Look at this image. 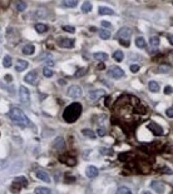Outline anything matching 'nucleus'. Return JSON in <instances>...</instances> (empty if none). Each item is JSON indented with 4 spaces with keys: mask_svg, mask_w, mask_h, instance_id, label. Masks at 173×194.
Returning a JSON list of instances; mask_svg holds the SVG:
<instances>
[{
    "mask_svg": "<svg viewBox=\"0 0 173 194\" xmlns=\"http://www.w3.org/2000/svg\"><path fill=\"white\" fill-rule=\"evenodd\" d=\"M148 88H149V90L153 92V93H158V92H159V85H158V83L154 81V80H151V81L148 83Z\"/></svg>",
    "mask_w": 173,
    "mask_h": 194,
    "instance_id": "4be33fe9",
    "label": "nucleus"
},
{
    "mask_svg": "<svg viewBox=\"0 0 173 194\" xmlns=\"http://www.w3.org/2000/svg\"><path fill=\"white\" fill-rule=\"evenodd\" d=\"M51 190L49 188H45V187H38L35 188V194H50Z\"/></svg>",
    "mask_w": 173,
    "mask_h": 194,
    "instance_id": "a878e982",
    "label": "nucleus"
},
{
    "mask_svg": "<svg viewBox=\"0 0 173 194\" xmlns=\"http://www.w3.org/2000/svg\"><path fill=\"white\" fill-rule=\"evenodd\" d=\"M64 144H65V141L63 139V137H56L53 141V148L56 150H60V149L64 148Z\"/></svg>",
    "mask_w": 173,
    "mask_h": 194,
    "instance_id": "9b49d317",
    "label": "nucleus"
},
{
    "mask_svg": "<svg viewBox=\"0 0 173 194\" xmlns=\"http://www.w3.org/2000/svg\"><path fill=\"white\" fill-rule=\"evenodd\" d=\"M34 27H35V30L38 31V33H40V34L46 33V31H48V25H46V24H41V23H38V24H35Z\"/></svg>",
    "mask_w": 173,
    "mask_h": 194,
    "instance_id": "6ab92c4d",
    "label": "nucleus"
},
{
    "mask_svg": "<svg viewBox=\"0 0 173 194\" xmlns=\"http://www.w3.org/2000/svg\"><path fill=\"white\" fill-rule=\"evenodd\" d=\"M108 75L113 78V79H120V78L124 76V71L119 66H112L108 70Z\"/></svg>",
    "mask_w": 173,
    "mask_h": 194,
    "instance_id": "7ed1b4c3",
    "label": "nucleus"
},
{
    "mask_svg": "<svg viewBox=\"0 0 173 194\" xmlns=\"http://www.w3.org/2000/svg\"><path fill=\"white\" fill-rule=\"evenodd\" d=\"M149 43H151L152 46H154V48H156V46L159 45V38H158V36H151Z\"/></svg>",
    "mask_w": 173,
    "mask_h": 194,
    "instance_id": "7c9ffc66",
    "label": "nucleus"
},
{
    "mask_svg": "<svg viewBox=\"0 0 173 194\" xmlns=\"http://www.w3.org/2000/svg\"><path fill=\"white\" fill-rule=\"evenodd\" d=\"M29 66V63L27 60H18L17 65H15V70L17 71H23Z\"/></svg>",
    "mask_w": 173,
    "mask_h": 194,
    "instance_id": "ddd939ff",
    "label": "nucleus"
},
{
    "mask_svg": "<svg viewBox=\"0 0 173 194\" xmlns=\"http://www.w3.org/2000/svg\"><path fill=\"white\" fill-rule=\"evenodd\" d=\"M117 35H118L119 40H128L130 38V35H132V30L129 28H122V29H119Z\"/></svg>",
    "mask_w": 173,
    "mask_h": 194,
    "instance_id": "6e6552de",
    "label": "nucleus"
},
{
    "mask_svg": "<svg viewBox=\"0 0 173 194\" xmlns=\"http://www.w3.org/2000/svg\"><path fill=\"white\" fill-rule=\"evenodd\" d=\"M3 65L5 68H10L12 66V58H10L9 55H5L4 59H3Z\"/></svg>",
    "mask_w": 173,
    "mask_h": 194,
    "instance_id": "c756f323",
    "label": "nucleus"
},
{
    "mask_svg": "<svg viewBox=\"0 0 173 194\" xmlns=\"http://www.w3.org/2000/svg\"><path fill=\"white\" fill-rule=\"evenodd\" d=\"M62 5L64 8H75L78 5V0H63Z\"/></svg>",
    "mask_w": 173,
    "mask_h": 194,
    "instance_id": "a211bd4d",
    "label": "nucleus"
},
{
    "mask_svg": "<svg viewBox=\"0 0 173 194\" xmlns=\"http://www.w3.org/2000/svg\"><path fill=\"white\" fill-rule=\"evenodd\" d=\"M82 134L85 135V137L89 138V139H96V138H97L96 133H94L93 130H90V129H83V130H82Z\"/></svg>",
    "mask_w": 173,
    "mask_h": 194,
    "instance_id": "5701e85b",
    "label": "nucleus"
},
{
    "mask_svg": "<svg viewBox=\"0 0 173 194\" xmlns=\"http://www.w3.org/2000/svg\"><path fill=\"white\" fill-rule=\"evenodd\" d=\"M117 194H132V192H130L127 187H120L117 190Z\"/></svg>",
    "mask_w": 173,
    "mask_h": 194,
    "instance_id": "473e14b6",
    "label": "nucleus"
},
{
    "mask_svg": "<svg viewBox=\"0 0 173 194\" xmlns=\"http://www.w3.org/2000/svg\"><path fill=\"white\" fill-rule=\"evenodd\" d=\"M60 162H63V163H65L68 165H75L77 164V160L74 158H72V156H68V155H64V156H60Z\"/></svg>",
    "mask_w": 173,
    "mask_h": 194,
    "instance_id": "2eb2a0df",
    "label": "nucleus"
},
{
    "mask_svg": "<svg viewBox=\"0 0 173 194\" xmlns=\"http://www.w3.org/2000/svg\"><path fill=\"white\" fill-rule=\"evenodd\" d=\"M93 58L94 59H97V60H101L103 63V61H106L108 59V55H107V53H102V51H99V53H94Z\"/></svg>",
    "mask_w": 173,
    "mask_h": 194,
    "instance_id": "412c9836",
    "label": "nucleus"
},
{
    "mask_svg": "<svg viewBox=\"0 0 173 194\" xmlns=\"http://www.w3.org/2000/svg\"><path fill=\"white\" fill-rule=\"evenodd\" d=\"M138 70H139V65H137V64L130 65V71H132V73H137Z\"/></svg>",
    "mask_w": 173,
    "mask_h": 194,
    "instance_id": "a19ab883",
    "label": "nucleus"
},
{
    "mask_svg": "<svg viewBox=\"0 0 173 194\" xmlns=\"http://www.w3.org/2000/svg\"><path fill=\"white\" fill-rule=\"evenodd\" d=\"M82 95V88L78 85H72L68 89V97L70 98H79Z\"/></svg>",
    "mask_w": 173,
    "mask_h": 194,
    "instance_id": "423d86ee",
    "label": "nucleus"
},
{
    "mask_svg": "<svg viewBox=\"0 0 173 194\" xmlns=\"http://www.w3.org/2000/svg\"><path fill=\"white\" fill-rule=\"evenodd\" d=\"M148 128L152 133H153L154 135H157V137H159V135H163V128L161 127V125H158L157 123L154 122H151L149 125H148Z\"/></svg>",
    "mask_w": 173,
    "mask_h": 194,
    "instance_id": "0eeeda50",
    "label": "nucleus"
},
{
    "mask_svg": "<svg viewBox=\"0 0 173 194\" xmlns=\"http://www.w3.org/2000/svg\"><path fill=\"white\" fill-rule=\"evenodd\" d=\"M19 99H20V102L24 103V104H28L30 100V93H29L28 89L23 85L19 88Z\"/></svg>",
    "mask_w": 173,
    "mask_h": 194,
    "instance_id": "20e7f679",
    "label": "nucleus"
},
{
    "mask_svg": "<svg viewBox=\"0 0 173 194\" xmlns=\"http://www.w3.org/2000/svg\"><path fill=\"white\" fill-rule=\"evenodd\" d=\"M166 115H167V117H169V118H173V107L167 109V110H166Z\"/></svg>",
    "mask_w": 173,
    "mask_h": 194,
    "instance_id": "ea45409f",
    "label": "nucleus"
},
{
    "mask_svg": "<svg viewBox=\"0 0 173 194\" xmlns=\"http://www.w3.org/2000/svg\"><path fill=\"white\" fill-rule=\"evenodd\" d=\"M59 84H62V85H63V84H67V80H64V79H59Z\"/></svg>",
    "mask_w": 173,
    "mask_h": 194,
    "instance_id": "de8ad7c7",
    "label": "nucleus"
},
{
    "mask_svg": "<svg viewBox=\"0 0 173 194\" xmlns=\"http://www.w3.org/2000/svg\"><path fill=\"white\" fill-rule=\"evenodd\" d=\"M14 182H15V183H22L23 187H27V184H28V182H27V179H25L24 177H17V178L14 179Z\"/></svg>",
    "mask_w": 173,
    "mask_h": 194,
    "instance_id": "2f4dec72",
    "label": "nucleus"
},
{
    "mask_svg": "<svg viewBox=\"0 0 173 194\" xmlns=\"http://www.w3.org/2000/svg\"><path fill=\"white\" fill-rule=\"evenodd\" d=\"M24 80L27 81V83H30V84H33L35 80H36V71L35 70H33V71H30V73H28L27 75L24 76Z\"/></svg>",
    "mask_w": 173,
    "mask_h": 194,
    "instance_id": "dca6fc26",
    "label": "nucleus"
},
{
    "mask_svg": "<svg viewBox=\"0 0 173 194\" xmlns=\"http://www.w3.org/2000/svg\"><path fill=\"white\" fill-rule=\"evenodd\" d=\"M99 151H101V154H103V155H109V154H112L113 153V150L112 149H107V148H101L99 149Z\"/></svg>",
    "mask_w": 173,
    "mask_h": 194,
    "instance_id": "f704fd0d",
    "label": "nucleus"
},
{
    "mask_svg": "<svg viewBox=\"0 0 173 194\" xmlns=\"http://www.w3.org/2000/svg\"><path fill=\"white\" fill-rule=\"evenodd\" d=\"M4 162L3 160H0V164H3ZM3 168H5V165H0V169H3Z\"/></svg>",
    "mask_w": 173,
    "mask_h": 194,
    "instance_id": "09e8293b",
    "label": "nucleus"
},
{
    "mask_svg": "<svg viewBox=\"0 0 173 194\" xmlns=\"http://www.w3.org/2000/svg\"><path fill=\"white\" fill-rule=\"evenodd\" d=\"M106 90L104 89H97V90H93L89 93V100H92V102H97L98 99H101L102 97L106 95Z\"/></svg>",
    "mask_w": 173,
    "mask_h": 194,
    "instance_id": "39448f33",
    "label": "nucleus"
},
{
    "mask_svg": "<svg viewBox=\"0 0 173 194\" xmlns=\"http://www.w3.org/2000/svg\"><path fill=\"white\" fill-rule=\"evenodd\" d=\"M104 68H106V65H104V64H103V63H101V64H99V65H98V68H97V69H98V70H103V69H104Z\"/></svg>",
    "mask_w": 173,
    "mask_h": 194,
    "instance_id": "c03bdc74",
    "label": "nucleus"
},
{
    "mask_svg": "<svg viewBox=\"0 0 173 194\" xmlns=\"http://www.w3.org/2000/svg\"><path fill=\"white\" fill-rule=\"evenodd\" d=\"M158 71H159V73H167V71H169V66L161 65V66L158 68Z\"/></svg>",
    "mask_w": 173,
    "mask_h": 194,
    "instance_id": "e433bc0d",
    "label": "nucleus"
},
{
    "mask_svg": "<svg viewBox=\"0 0 173 194\" xmlns=\"http://www.w3.org/2000/svg\"><path fill=\"white\" fill-rule=\"evenodd\" d=\"M36 177H38V179L43 180L45 183H50V177L48 175V173L44 172V170H38V172H36Z\"/></svg>",
    "mask_w": 173,
    "mask_h": 194,
    "instance_id": "4468645a",
    "label": "nucleus"
},
{
    "mask_svg": "<svg viewBox=\"0 0 173 194\" xmlns=\"http://www.w3.org/2000/svg\"><path fill=\"white\" fill-rule=\"evenodd\" d=\"M43 74L45 78H51L53 76V70H50L49 68H44L43 69Z\"/></svg>",
    "mask_w": 173,
    "mask_h": 194,
    "instance_id": "72a5a7b5",
    "label": "nucleus"
},
{
    "mask_svg": "<svg viewBox=\"0 0 173 194\" xmlns=\"http://www.w3.org/2000/svg\"><path fill=\"white\" fill-rule=\"evenodd\" d=\"M113 59L115 61H122L124 59V54H123V51H120V50H115L114 53H113Z\"/></svg>",
    "mask_w": 173,
    "mask_h": 194,
    "instance_id": "393cba45",
    "label": "nucleus"
},
{
    "mask_svg": "<svg viewBox=\"0 0 173 194\" xmlns=\"http://www.w3.org/2000/svg\"><path fill=\"white\" fill-rule=\"evenodd\" d=\"M101 25L103 28H106V29H111L112 28V24L109 23V22H106V20H103V22L101 23Z\"/></svg>",
    "mask_w": 173,
    "mask_h": 194,
    "instance_id": "4c0bfd02",
    "label": "nucleus"
},
{
    "mask_svg": "<svg viewBox=\"0 0 173 194\" xmlns=\"http://www.w3.org/2000/svg\"><path fill=\"white\" fill-rule=\"evenodd\" d=\"M173 92V88L172 87H166V89H164V93L166 94H171Z\"/></svg>",
    "mask_w": 173,
    "mask_h": 194,
    "instance_id": "79ce46f5",
    "label": "nucleus"
},
{
    "mask_svg": "<svg viewBox=\"0 0 173 194\" xmlns=\"http://www.w3.org/2000/svg\"><path fill=\"white\" fill-rule=\"evenodd\" d=\"M34 50H35V48L33 44H27V45H24V48H23V53L25 55H31L34 53Z\"/></svg>",
    "mask_w": 173,
    "mask_h": 194,
    "instance_id": "aec40b11",
    "label": "nucleus"
},
{
    "mask_svg": "<svg viewBox=\"0 0 173 194\" xmlns=\"http://www.w3.org/2000/svg\"><path fill=\"white\" fill-rule=\"evenodd\" d=\"M119 41H120V44H123L125 46V48H128V46H129V41L128 40H119Z\"/></svg>",
    "mask_w": 173,
    "mask_h": 194,
    "instance_id": "37998d69",
    "label": "nucleus"
},
{
    "mask_svg": "<svg viewBox=\"0 0 173 194\" xmlns=\"http://www.w3.org/2000/svg\"><path fill=\"white\" fill-rule=\"evenodd\" d=\"M5 80H8V81H12V76H10V75L8 74L7 76H5Z\"/></svg>",
    "mask_w": 173,
    "mask_h": 194,
    "instance_id": "49530a36",
    "label": "nucleus"
},
{
    "mask_svg": "<svg viewBox=\"0 0 173 194\" xmlns=\"http://www.w3.org/2000/svg\"><path fill=\"white\" fill-rule=\"evenodd\" d=\"M168 40H169V43L173 45V35H168Z\"/></svg>",
    "mask_w": 173,
    "mask_h": 194,
    "instance_id": "a18cd8bd",
    "label": "nucleus"
},
{
    "mask_svg": "<svg viewBox=\"0 0 173 194\" xmlns=\"http://www.w3.org/2000/svg\"><path fill=\"white\" fill-rule=\"evenodd\" d=\"M92 10V4L89 3V1H84L82 5V12L83 13H89Z\"/></svg>",
    "mask_w": 173,
    "mask_h": 194,
    "instance_id": "cd10ccee",
    "label": "nucleus"
},
{
    "mask_svg": "<svg viewBox=\"0 0 173 194\" xmlns=\"http://www.w3.org/2000/svg\"><path fill=\"white\" fill-rule=\"evenodd\" d=\"M80 113H82V104L72 103L65 108L64 113H63V118H64L67 123H74L75 120L79 118Z\"/></svg>",
    "mask_w": 173,
    "mask_h": 194,
    "instance_id": "f257e3e1",
    "label": "nucleus"
},
{
    "mask_svg": "<svg viewBox=\"0 0 173 194\" xmlns=\"http://www.w3.org/2000/svg\"><path fill=\"white\" fill-rule=\"evenodd\" d=\"M99 36H101L102 39L107 40V39H109V38H111V33H109V30L103 29V30H101V31H99Z\"/></svg>",
    "mask_w": 173,
    "mask_h": 194,
    "instance_id": "c85d7f7f",
    "label": "nucleus"
},
{
    "mask_svg": "<svg viewBox=\"0 0 173 194\" xmlns=\"http://www.w3.org/2000/svg\"><path fill=\"white\" fill-rule=\"evenodd\" d=\"M142 194H152V193H151V192H147V190H145V192H143Z\"/></svg>",
    "mask_w": 173,
    "mask_h": 194,
    "instance_id": "8fccbe9b",
    "label": "nucleus"
},
{
    "mask_svg": "<svg viewBox=\"0 0 173 194\" xmlns=\"http://www.w3.org/2000/svg\"><path fill=\"white\" fill-rule=\"evenodd\" d=\"M99 14H101V15H113L114 12L112 9L103 6V8H99Z\"/></svg>",
    "mask_w": 173,
    "mask_h": 194,
    "instance_id": "bb28decb",
    "label": "nucleus"
},
{
    "mask_svg": "<svg viewBox=\"0 0 173 194\" xmlns=\"http://www.w3.org/2000/svg\"><path fill=\"white\" fill-rule=\"evenodd\" d=\"M63 30H64V31H69V33H74V31H75V28H74V27H68V25H65V27H63Z\"/></svg>",
    "mask_w": 173,
    "mask_h": 194,
    "instance_id": "58836bf2",
    "label": "nucleus"
},
{
    "mask_svg": "<svg viewBox=\"0 0 173 194\" xmlns=\"http://www.w3.org/2000/svg\"><path fill=\"white\" fill-rule=\"evenodd\" d=\"M99 174V170H98V168L97 167H94V165H89L87 169H85V175L88 178H96L97 175Z\"/></svg>",
    "mask_w": 173,
    "mask_h": 194,
    "instance_id": "9d476101",
    "label": "nucleus"
},
{
    "mask_svg": "<svg viewBox=\"0 0 173 194\" xmlns=\"http://www.w3.org/2000/svg\"><path fill=\"white\" fill-rule=\"evenodd\" d=\"M9 117L15 124H18L19 127H22V128H27L30 124L28 117L25 115V113L22 110V109H19V108H12L10 109Z\"/></svg>",
    "mask_w": 173,
    "mask_h": 194,
    "instance_id": "f03ea898",
    "label": "nucleus"
},
{
    "mask_svg": "<svg viewBox=\"0 0 173 194\" xmlns=\"http://www.w3.org/2000/svg\"><path fill=\"white\" fill-rule=\"evenodd\" d=\"M58 44H59L62 48H67V49H70L74 46V40L72 39H68V38H60L58 40Z\"/></svg>",
    "mask_w": 173,
    "mask_h": 194,
    "instance_id": "1a4fd4ad",
    "label": "nucleus"
},
{
    "mask_svg": "<svg viewBox=\"0 0 173 194\" xmlns=\"http://www.w3.org/2000/svg\"><path fill=\"white\" fill-rule=\"evenodd\" d=\"M97 134L99 135V137H104V135L107 134V130L104 129V128H99V129L97 130Z\"/></svg>",
    "mask_w": 173,
    "mask_h": 194,
    "instance_id": "c9c22d12",
    "label": "nucleus"
},
{
    "mask_svg": "<svg viewBox=\"0 0 173 194\" xmlns=\"http://www.w3.org/2000/svg\"><path fill=\"white\" fill-rule=\"evenodd\" d=\"M151 187L153 188V190L156 193H158V194H163V192H164V185L162 184V183H159V182H152Z\"/></svg>",
    "mask_w": 173,
    "mask_h": 194,
    "instance_id": "f8f14e48",
    "label": "nucleus"
},
{
    "mask_svg": "<svg viewBox=\"0 0 173 194\" xmlns=\"http://www.w3.org/2000/svg\"><path fill=\"white\" fill-rule=\"evenodd\" d=\"M135 45H137L139 49H145L147 48V43H145V40L142 38V36H139V38L135 39Z\"/></svg>",
    "mask_w": 173,
    "mask_h": 194,
    "instance_id": "b1692460",
    "label": "nucleus"
},
{
    "mask_svg": "<svg viewBox=\"0 0 173 194\" xmlns=\"http://www.w3.org/2000/svg\"><path fill=\"white\" fill-rule=\"evenodd\" d=\"M14 6L18 12H24V10L27 9V3L23 1V0H17V1L14 3Z\"/></svg>",
    "mask_w": 173,
    "mask_h": 194,
    "instance_id": "f3484780",
    "label": "nucleus"
}]
</instances>
